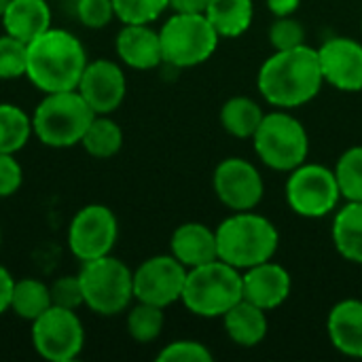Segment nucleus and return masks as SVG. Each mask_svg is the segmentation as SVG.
Masks as SVG:
<instances>
[{"label":"nucleus","instance_id":"1","mask_svg":"<svg viewBox=\"0 0 362 362\" xmlns=\"http://www.w3.org/2000/svg\"><path fill=\"white\" fill-rule=\"evenodd\" d=\"M325 83L318 49L299 45L276 51L259 70V91L276 108H297L312 102Z\"/></svg>","mask_w":362,"mask_h":362},{"label":"nucleus","instance_id":"19","mask_svg":"<svg viewBox=\"0 0 362 362\" xmlns=\"http://www.w3.org/2000/svg\"><path fill=\"white\" fill-rule=\"evenodd\" d=\"M329 339L346 356L362 358V301L346 299L339 301L327 320Z\"/></svg>","mask_w":362,"mask_h":362},{"label":"nucleus","instance_id":"25","mask_svg":"<svg viewBox=\"0 0 362 362\" xmlns=\"http://www.w3.org/2000/svg\"><path fill=\"white\" fill-rule=\"evenodd\" d=\"M51 305H53V301H51L49 284H45V282H40L36 278L15 280L13 297H11V312L15 316H19L21 320L34 322Z\"/></svg>","mask_w":362,"mask_h":362},{"label":"nucleus","instance_id":"20","mask_svg":"<svg viewBox=\"0 0 362 362\" xmlns=\"http://www.w3.org/2000/svg\"><path fill=\"white\" fill-rule=\"evenodd\" d=\"M2 25L6 34L30 42L51 28V8L47 0H11Z\"/></svg>","mask_w":362,"mask_h":362},{"label":"nucleus","instance_id":"23","mask_svg":"<svg viewBox=\"0 0 362 362\" xmlns=\"http://www.w3.org/2000/svg\"><path fill=\"white\" fill-rule=\"evenodd\" d=\"M206 17L210 19L218 36L238 38L250 28L255 4L252 0H210Z\"/></svg>","mask_w":362,"mask_h":362},{"label":"nucleus","instance_id":"21","mask_svg":"<svg viewBox=\"0 0 362 362\" xmlns=\"http://www.w3.org/2000/svg\"><path fill=\"white\" fill-rule=\"evenodd\" d=\"M223 322H225V331L231 337V341H235L238 346H244V348L259 346L267 335L265 310L257 308L255 303H250L246 299L238 301L223 316Z\"/></svg>","mask_w":362,"mask_h":362},{"label":"nucleus","instance_id":"16","mask_svg":"<svg viewBox=\"0 0 362 362\" xmlns=\"http://www.w3.org/2000/svg\"><path fill=\"white\" fill-rule=\"evenodd\" d=\"M242 278H244V299L265 312L280 308L288 299L293 288L291 274L274 261H265L261 265L246 269Z\"/></svg>","mask_w":362,"mask_h":362},{"label":"nucleus","instance_id":"13","mask_svg":"<svg viewBox=\"0 0 362 362\" xmlns=\"http://www.w3.org/2000/svg\"><path fill=\"white\" fill-rule=\"evenodd\" d=\"M214 191L223 206L233 212H244L255 210L261 204L265 185L259 170L250 161L229 157L214 170Z\"/></svg>","mask_w":362,"mask_h":362},{"label":"nucleus","instance_id":"11","mask_svg":"<svg viewBox=\"0 0 362 362\" xmlns=\"http://www.w3.org/2000/svg\"><path fill=\"white\" fill-rule=\"evenodd\" d=\"M119 238V221L108 206H83L70 221L68 246L78 261H93L112 252Z\"/></svg>","mask_w":362,"mask_h":362},{"label":"nucleus","instance_id":"5","mask_svg":"<svg viewBox=\"0 0 362 362\" xmlns=\"http://www.w3.org/2000/svg\"><path fill=\"white\" fill-rule=\"evenodd\" d=\"M93 117L95 112L78 93V89L53 91L45 93L40 104L34 108L32 132L45 146L70 148L81 144Z\"/></svg>","mask_w":362,"mask_h":362},{"label":"nucleus","instance_id":"29","mask_svg":"<svg viewBox=\"0 0 362 362\" xmlns=\"http://www.w3.org/2000/svg\"><path fill=\"white\" fill-rule=\"evenodd\" d=\"M335 176L341 197L348 202H362V146H352L339 157Z\"/></svg>","mask_w":362,"mask_h":362},{"label":"nucleus","instance_id":"10","mask_svg":"<svg viewBox=\"0 0 362 362\" xmlns=\"http://www.w3.org/2000/svg\"><path fill=\"white\" fill-rule=\"evenodd\" d=\"M32 346L49 362L78 358L85 346V329L76 310L51 305L32 322Z\"/></svg>","mask_w":362,"mask_h":362},{"label":"nucleus","instance_id":"8","mask_svg":"<svg viewBox=\"0 0 362 362\" xmlns=\"http://www.w3.org/2000/svg\"><path fill=\"white\" fill-rule=\"evenodd\" d=\"M259 159L278 172H293L305 163L310 153V138L305 127L293 115L278 110L263 117L252 136Z\"/></svg>","mask_w":362,"mask_h":362},{"label":"nucleus","instance_id":"31","mask_svg":"<svg viewBox=\"0 0 362 362\" xmlns=\"http://www.w3.org/2000/svg\"><path fill=\"white\" fill-rule=\"evenodd\" d=\"M121 23H153L170 6V0H112Z\"/></svg>","mask_w":362,"mask_h":362},{"label":"nucleus","instance_id":"9","mask_svg":"<svg viewBox=\"0 0 362 362\" xmlns=\"http://www.w3.org/2000/svg\"><path fill=\"white\" fill-rule=\"evenodd\" d=\"M341 191L335 170L320 163H301L286 180V202L303 218H322L339 204Z\"/></svg>","mask_w":362,"mask_h":362},{"label":"nucleus","instance_id":"39","mask_svg":"<svg viewBox=\"0 0 362 362\" xmlns=\"http://www.w3.org/2000/svg\"><path fill=\"white\" fill-rule=\"evenodd\" d=\"M299 4H301V0H267V6L276 17L293 15L299 8Z\"/></svg>","mask_w":362,"mask_h":362},{"label":"nucleus","instance_id":"14","mask_svg":"<svg viewBox=\"0 0 362 362\" xmlns=\"http://www.w3.org/2000/svg\"><path fill=\"white\" fill-rule=\"evenodd\" d=\"M76 89L95 115H112L125 100L127 81L117 62L95 59L87 62Z\"/></svg>","mask_w":362,"mask_h":362},{"label":"nucleus","instance_id":"24","mask_svg":"<svg viewBox=\"0 0 362 362\" xmlns=\"http://www.w3.org/2000/svg\"><path fill=\"white\" fill-rule=\"evenodd\" d=\"M263 117L265 112L261 110V106L246 95H235L227 100L221 108V125L227 134L235 138H252Z\"/></svg>","mask_w":362,"mask_h":362},{"label":"nucleus","instance_id":"22","mask_svg":"<svg viewBox=\"0 0 362 362\" xmlns=\"http://www.w3.org/2000/svg\"><path fill=\"white\" fill-rule=\"evenodd\" d=\"M333 244L337 252L362 265V202H348L333 221Z\"/></svg>","mask_w":362,"mask_h":362},{"label":"nucleus","instance_id":"15","mask_svg":"<svg viewBox=\"0 0 362 362\" xmlns=\"http://www.w3.org/2000/svg\"><path fill=\"white\" fill-rule=\"evenodd\" d=\"M318 57L325 83L339 91H362V42L346 36L329 38Z\"/></svg>","mask_w":362,"mask_h":362},{"label":"nucleus","instance_id":"18","mask_svg":"<svg viewBox=\"0 0 362 362\" xmlns=\"http://www.w3.org/2000/svg\"><path fill=\"white\" fill-rule=\"evenodd\" d=\"M172 255L187 267H199L218 259L216 233L202 223H185L172 233Z\"/></svg>","mask_w":362,"mask_h":362},{"label":"nucleus","instance_id":"40","mask_svg":"<svg viewBox=\"0 0 362 362\" xmlns=\"http://www.w3.org/2000/svg\"><path fill=\"white\" fill-rule=\"evenodd\" d=\"M8 4H11V0H0V19H2V15H4V11H6Z\"/></svg>","mask_w":362,"mask_h":362},{"label":"nucleus","instance_id":"7","mask_svg":"<svg viewBox=\"0 0 362 362\" xmlns=\"http://www.w3.org/2000/svg\"><path fill=\"white\" fill-rule=\"evenodd\" d=\"M218 38L206 13H174L159 30L163 62L174 68L208 62L218 47Z\"/></svg>","mask_w":362,"mask_h":362},{"label":"nucleus","instance_id":"6","mask_svg":"<svg viewBox=\"0 0 362 362\" xmlns=\"http://www.w3.org/2000/svg\"><path fill=\"white\" fill-rule=\"evenodd\" d=\"M78 280L85 305L100 316H117L134 299V272L112 255L85 261Z\"/></svg>","mask_w":362,"mask_h":362},{"label":"nucleus","instance_id":"26","mask_svg":"<svg viewBox=\"0 0 362 362\" xmlns=\"http://www.w3.org/2000/svg\"><path fill=\"white\" fill-rule=\"evenodd\" d=\"M81 144L91 157L110 159L123 146V132H121L119 123L110 119V115H95L93 121L89 123Z\"/></svg>","mask_w":362,"mask_h":362},{"label":"nucleus","instance_id":"17","mask_svg":"<svg viewBox=\"0 0 362 362\" xmlns=\"http://www.w3.org/2000/svg\"><path fill=\"white\" fill-rule=\"evenodd\" d=\"M115 49L119 59L134 70H153L163 64L159 32L148 23H123Z\"/></svg>","mask_w":362,"mask_h":362},{"label":"nucleus","instance_id":"35","mask_svg":"<svg viewBox=\"0 0 362 362\" xmlns=\"http://www.w3.org/2000/svg\"><path fill=\"white\" fill-rule=\"evenodd\" d=\"M49 288H51V301L57 308L78 310L81 305H85L78 274L76 276H59L53 284H49Z\"/></svg>","mask_w":362,"mask_h":362},{"label":"nucleus","instance_id":"36","mask_svg":"<svg viewBox=\"0 0 362 362\" xmlns=\"http://www.w3.org/2000/svg\"><path fill=\"white\" fill-rule=\"evenodd\" d=\"M23 182V170L13 153H0V197H11Z\"/></svg>","mask_w":362,"mask_h":362},{"label":"nucleus","instance_id":"12","mask_svg":"<svg viewBox=\"0 0 362 362\" xmlns=\"http://www.w3.org/2000/svg\"><path fill=\"white\" fill-rule=\"evenodd\" d=\"M187 272L189 269L174 255H157L146 259L134 272V299L165 310L168 305L180 301Z\"/></svg>","mask_w":362,"mask_h":362},{"label":"nucleus","instance_id":"33","mask_svg":"<svg viewBox=\"0 0 362 362\" xmlns=\"http://www.w3.org/2000/svg\"><path fill=\"white\" fill-rule=\"evenodd\" d=\"M159 362H212V352L199 344V341H191V339H180V341H172L170 346H165L159 354Z\"/></svg>","mask_w":362,"mask_h":362},{"label":"nucleus","instance_id":"27","mask_svg":"<svg viewBox=\"0 0 362 362\" xmlns=\"http://www.w3.org/2000/svg\"><path fill=\"white\" fill-rule=\"evenodd\" d=\"M32 134V117L15 104L0 102V153H19Z\"/></svg>","mask_w":362,"mask_h":362},{"label":"nucleus","instance_id":"37","mask_svg":"<svg viewBox=\"0 0 362 362\" xmlns=\"http://www.w3.org/2000/svg\"><path fill=\"white\" fill-rule=\"evenodd\" d=\"M13 286H15V278L11 276V272L4 265H0V314L11 310Z\"/></svg>","mask_w":362,"mask_h":362},{"label":"nucleus","instance_id":"34","mask_svg":"<svg viewBox=\"0 0 362 362\" xmlns=\"http://www.w3.org/2000/svg\"><path fill=\"white\" fill-rule=\"evenodd\" d=\"M76 17L85 28H106L117 15L112 0H76Z\"/></svg>","mask_w":362,"mask_h":362},{"label":"nucleus","instance_id":"28","mask_svg":"<svg viewBox=\"0 0 362 362\" xmlns=\"http://www.w3.org/2000/svg\"><path fill=\"white\" fill-rule=\"evenodd\" d=\"M163 325H165L163 308H157L151 303L138 301V305H134L127 314V333L138 344L155 341L161 335Z\"/></svg>","mask_w":362,"mask_h":362},{"label":"nucleus","instance_id":"32","mask_svg":"<svg viewBox=\"0 0 362 362\" xmlns=\"http://www.w3.org/2000/svg\"><path fill=\"white\" fill-rule=\"evenodd\" d=\"M269 42H272V47L276 51H284V49L305 45V30L291 15L288 17H278L269 28Z\"/></svg>","mask_w":362,"mask_h":362},{"label":"nucleus","instance_id":"41","mask_svg":"<svg viewBox=\"0 0 362 362\" xmlns=\"http://www.w3.org/2000/svg\"><path fill=\"white\" fill-rule=\"evenodd\" d=\"M0 244H2V229H0Z\"/></svg>","mask_w":362,"mask_h":362},{"label":"nucleus","instance_id":"3","mask_svg":"<svg viewBox=\"0 0 362 362\" xmlns=\"http://www.w3.org/2000/svg\"><path fill=\"white\" fill-rule=\"evenodd\" d=\"M214 233L218 259L240 272L272 261L280 244L274 223L252 210L233 212L216 227Z\"/></svg>","mask_w":362,"mask_h":362},{"label":"nucleus","instance_id":"38","mask_svg":"<svg viewBox=\"0 0 362 362\" xmlns=\"http://www.w3.org/2000/svg\"><path fill=\"white\" fill-rule=\"evenodd\" d=\"M210 0H170L174 13H206Z\"/></svg>","mask_w":362,"mask_h":362},{"label":"nucleus","instance_id":"2","mask_svg":"<svg viewBox=\"0 0 362 362\" xmlns=\"http://www.w3.org/2000/svg\"><path fill=\"white\" fill-rule=\"evenodd\" d=\"M87 62L83 42L72 32L51 25L28 42L25 78L42 93L70 91L78 87Z\"/></svg>","mask_w":362,"mask_h":362},{"label":"nucleus","instance_id":"4","mask_svg":"<svg viewBox=\"0 0 362 362\" xmlns=\"http://www.w3.org/2000/svg\"><path fill=\"white\" fill-rule=\"evenodd\" d=\"M242 299L244 278L238 267L216 259L187 272L180 301L191 314L202 318H218Z\"/></svg>","mask_w":362,"mask_h":362},{"label":"nucleus","instance_id":"30","mask_svg":"<svg viewBox=\"0 0 362 362\" xmlns=\"http://www.w3.org/2000/svg\"><path fill=\"white\" fill-rule=\"evenodd\" d=\"M28 70V42L2 34L0 36V81H15L25 76Z\"/></svg>","mask_w":362,"mask_h":362}]
</instances>
